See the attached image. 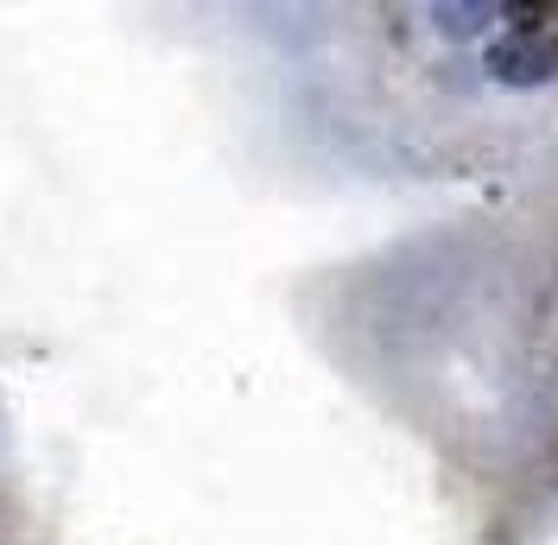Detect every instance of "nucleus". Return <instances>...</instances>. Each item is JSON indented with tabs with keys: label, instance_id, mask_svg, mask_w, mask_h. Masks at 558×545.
I'll return each instance as SVG.
<instances>
[{
	"label": "nucleus",
	"instance_id": "obj_3",
	"mask_svg": "<svg viewBox=\"0 0 558 545\" xmlns=\"http://www.w3.org/2000/svg\"><path fill=\"white\" fill-rule=\"evenodd\" d=\"M501 20L514 33H539V26H553V0H501Z\"/></svg>",
	"mask_w": 558,
	"mask_h": 545
},
{
	"label": "nucleus",
	"instance_id": "obj_5",
	"mask_svg": "<svg viewBox=\"0 0 558 545\" xmlns=\"http://www.w3.org/2000/svg\"><path fill=\"white\" fill-rule=\"evenodd\" d=\"M553 26H558V0H553Z\"/></svg>",
	"mask_w": 558,
	"mask_h": 545
},
{
	"label": "nucleus",
	"instance_id": "obj_4",
	"mask_svg": "<svg viewBox=\"0 0 558 545\" xmlns=\"http://www.w3.org/2000/svg\"><path fill=\"white\" fill-rule=\"evenodd\" d=\"M553 64H558V33H553Z\"/></svg>",
	"mask_w": 558,
	"mask_h": 545
},
{
	"label": "nucleus",
	"instance_id": "obj_1",
	"mask_svg": "<svg viewBox=\"0 0 558 545\" xmlns=\"http://www.w3.org/2000/svg\"><path fill=\"white\" fill-rule=\"evenodd\" d=\"M483 76L495 83V89H539V83H553L558 64H553V45L539 33H508L501 38H488V51H483Z\"/></svg>",
	"mask_w": 558,
	"mask_h": 545
},
{
	"label": "nucleus",
	"instance_id": "obj_2",
	"mask_svg": "<svg viewBox=\"0 0 558 545\" xmlns=\"http://www.w3.org/2000/svg\"><path fill=\"white\" fill-rule=\"evenodd\" d=\"M495 20H501V0H432V26H438V38H451V45L483 38Z\"/></svg>",
	"mask_w": 558,
	"mask_h": 545
}]
</instances>
